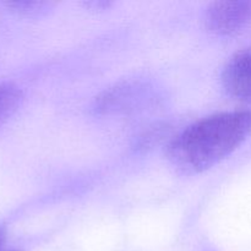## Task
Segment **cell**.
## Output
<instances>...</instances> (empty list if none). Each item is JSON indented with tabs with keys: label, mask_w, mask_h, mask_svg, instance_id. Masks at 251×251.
Here are the masks:
<instances>
[{
	"label": "cell",
	"mask_w": 251,
	"mask_h": 251,
	"mask_svg": "<svg viewBox=\"0 0 251 251\" xmlns=\"http://www.w3.org/2000/svg\"><path fill=\"white\" fill-rule=\"evenodd\" d=\"M206 20L216 33H237L251 24V1L213 2L208 7Z\"/></svg>",
	"instance_id": "2"
},
{
	"label": "cell",
	"mask_w": 251,
	"mask_h": 251,
	"mask_svg": "<svg viewBox=\"0 0 251 251\" xmlns=\"http://www.w3.org/2000/svg\"><path fill=\"white\" fill-rule=\"evenodd\" d=\"M228 93L239 100H251V50L233 56L222 75Z\"/></svg>",
	"instance_id": "3"
},
{
	"label": "cell",
	"mask_w": 251,
	"mask_h": 251,
	"mask_svg": "<svg viewBox=\"0 0 251 251\" xmlns=\"http://www.w3.org/2000/svg\"><path fill=\"white\" fill-rule=\"evenodd\" d=\"M5 237H6V233H5V229L1 227V226H0V248H1V245L4 244Z\"/></svg>",
	"instance_id": "5"
},
{
	"label": "cell",
	"mask_w": 251,
	"mask_h": 251,
	"mask_svg": "<svg viewBox=\"0 0 251 251\" xmlns=\"http://www.w3.org/2000/svg\"><path fill=\"white\" fill-rule=\"evenodd\" d=\"M251 134V112L221 113L186 127L169 145L172 163L185 173H199L211 168Z\"/></svg>",
	"instance_id": "1"
},
{
	"label": "cell",
	"mask_w": 251,
	"mask_h": 251,
	"mask_svg": "<svg viewBox=\"0 0 251 251\" xmlns=\"http://www.w3.org/2000/svg\"><path fill=\"white\" fill-rule=\"evenodd\" d=\"M22 92L11 82H0V124L9 119L19 108Z\"/></svg>",
	"instance_id": "4"
}]
</instances>
